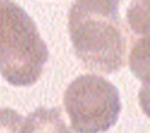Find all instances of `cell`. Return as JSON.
I'll return each mask as SVG.
<instances>
[{
    "instance_id": "6da1fadb",
    "label": "cell",
    "mask_w": 150,
    "mask_h": 133,
    "mask_svg": "<svg viewBox=\"0 0 150 133\" xmlns=\"http://www.w3.org/2000/svg\"><path fill=\"white\" fill-rule=\"evenodd\" d=\"M116 0H75L69 34L77 58L93 71L112 74L125 62L127 37Z\"/></svg>"
},
{
    "instance_id": "5b68a950",
    "label": "cell",
    "mask_w": 150,
    "mask_h": 133,
    "mask_svg": "<svg viewBox=\"0 0 150 133\" xmlns=\"http://www.w3.org/2000/svg\"><path fill=\"white\" fill-rule=\"evenodd\" d=\"M129 66L138 79L150 83V35L143 36L134 43Z\"/></svg>"
},
{
    "instance_id": "9c48e42d",
    "label": "cell",
    "mask_w": 150,
    "mask_h": 133,
    "mask_svg": "<svg viewBox=\"0 0 150 133\" xmlns=\"http://www.w3.org/2000/svg\"><path fill=\"white\" fill-rule=\"evenodd\" d=\"M116 1H118V2H121V0H116Z\"/></svg>"
},
{
    "instance_id": "277c9868",
    "label": "cell",
    "mask_w": 150,
    "mask_h": 133,
    "mask_svg": "<svg viewBox=\"0 0 150 133\" xmlns=\"http://www.w3.org/2000/svg\"><path fill=\"white\" fill-rule=\"evenodd\" d=\"M25 133H73L59 108H38L25 121Z\"/></svg>"
},
{
    "instance_id": "8992f818",
    "label": "cell",
    "mask_w": 150,
    "mask_h": 133,
    "mask_svg": "<svg viewBox=\"0 0 150 133\" xmlns=\"http://www.w3.org/2000/svg\"><path fill=\"white\" fill-rule=\"evenodd\" d=\"M130 29L137 35H150V0H131L127 10Z\"/></svg>"
},
{
    "instance_id": "52a82bcc",
    "label": "cell",
    "mask_w": 150,
    "mask_h": 133,
    "mask_svg": "<svg viewBox=\"0 0 150 133\" xmlns=\"http://www.w3.org/2000/svg\"><path fill=\"white\" fill-rule=\"evenodd\" d=\"M0 133H25L21 114L11 108H0Z\"/></svg>"
},
{
    "instance_id": "7a4b0ae2",
    "label": "cell",
    "mask_w": 150,
    "mask_h": 133,
    "mask_svg": "<svg viewBox=\"0 0 150 133\" xmlns=\"http://www.w3.org/2000/svg\"><path fill=\"white\" fill-rule=\"evenodd\" d=\"M49 52L30 16L14 1L0 0V72L16 86L41 77Z\"/></svg>"
},
{
    "instance_id": "ba28073f",
    "label": "cell",
    "mask_w": 150,
    "mask_h": 133,
    "mask_svg": "<svg viewBox=\"0 0 150 133\" xmlns=\"http://www.w3.org/2000/svg\"><path fill=\"white\" fill-rule=\"evenodd\" d=\"M138 100L143 112L150 118V83H143L141 91L138 93Z\"/></svg>"
},
{
    "instance_id": "3957f363",
    "label": "cell",
    "mask_w": 150,
    "mask_h": 133,
    "mask_svg": "<svg viewBox=\"0 0 150 133\" xmlns=\"http://www.w3.org/2000/svg\"><path fill=\"white\" fill-rule=\"evenodd\" d=\"M64 106L80 133H101L117 121L121 103L117 89L97 75L74 79L64 92Z\"/></svg>"
}]
</instances>
